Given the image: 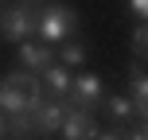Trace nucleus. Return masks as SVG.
<instances>
[{
  "label": "nucleus",
  "mask_w": 148,
  "mask_h": 140,
  "mask_svg": "<svg viewBox=\"0 0 148 140\" xmlns=\"http://www.w3.org/2000/svg\"><path fill=\"white\" fill-rule=\"evenodd\" d=\"M74 27H78V12H74L70 4H62V0H47L43 4V16H39V43H66V39L74 35Z\"/></svg>",
  "instance_id": "3"
},
{
  "label": "nucleus",
  "mask_w": 148,
  "mask_h": 140,
  "mask_svg": "<svg viewBox=\"0 0 148 140\" xmlns=\"http://www.w3.org/2000/svg\"><path fill=\"white\" fill-rule=\"evenodd\" d=\"M125 140H148V125H140V128H136V132H129Z\"/></svg>",
  "instance_id": "16"
},
{
  "label": "nucleus",
  "mask_w": 148,
  "mask_h": 140,
  "mask_svg": "<svg viewBox=\"0 0 148 140\" xmlns=\"http://www.w3.org/2000/svg\"><path fill=\"white\" fill-rule=\"evenodd\" d=\"M105 109H109V117L117 121V125H125V121L136 113L133 109V97H125V94H109V97H105Z\"/></svg>",
  "instance_id": "11"
},
{
  "label": "nucleus",
  "mask_w": 148,
  "mask_h": 140,
  "mask_svg": "<svg viewBox=\"0 0 148 140\" xmlns=\"http://www.w3.org/2000/svg\"><path fill=\"white\" fill-rule=\"evenodd\" d=\"M43 105V82L31 70H16L0 78V109L8 117H31Z\"/></svg>",
  "instance_id": "1"
},
{
  "label": "nucleus",
  "mask_w": 148,
  "mask_h": 140,
  "mask_svg": "<svg viewBox=\"0 0 148 140\" xmlns=\"http://www.w3.org/2000/svg\"><path fill=\"white\" fill-rule=\"evenodd\" d=\"M86 59H90V47L82 43V39H66V43H59V62L62 66H86Z\"/></svg>",
  "instance_id": "10"
},
{
  "label": "nucleus",
  "mask_w": 148,
  "mask_h": 140,
  "mask_svg": "<svg viewBox=\"0 0 148 140\" xmlns=\"http://www.w3.org/2000/svg\"><path fill=\"white\" fill-rule=\"evenodd\" d=\"M0 140H12V117L0 109Z\"/></svg>",
  "instance_id": "13"
},
{
  "label": "nucleus",
  "mask_w": 148,
  "mask_h": 140,
  "mask_svg": "<svg viewBox=\"0 0 148 140\" xmlns=\"http://www.w3.org/2000/svg\"><path fill=\"white\" fill-rule=\"evenodd\" d=\"M70 97H74V105H78V109H86V113H90L94 105H105V86H101V78H97V74L82 70V74H74Z\"/></svg>",
  "instance_id": "4"
},
{
  "label": "nucleus",
  "mask_w": 148,
  "mask_h": 140,
  "mask_svg": "<svg viewBox=\"0 0 148 140\" xmlns=\"http://www.w3.org/2000/svg\"><path fill=\"white\" fill-rule=\"evenodd\" d=\"M0 4H8V0H0Z\"/></svg>",
  "instance_id": "17"
},
{
  "label": "nucleus",
  "mask_w": 148,
  "mask_h": 140,
  "mask_svg": "<svg viewBox=\"0 0 148 140\" xmlns=\"http://www.w3.org/2000/svg\"><path fill=\"white\" fill-rule=\"evenodd\" d=\"M133 51H136V59H148V23H140V27H133Z\"/></svg>",
  "instance_id": "12"
},
{
  "label": "nucleus",
  "mask_w": 148,
  "mask_h": 140,
  "mask_svg": "<svg viewBox=\"0 0 148 140\" xmlns=\"http://www.w3.org/2000/svg\"><path fill=\"white\" fill-rule=\"evenodd\" d=\"M129 97H133V109H136V117H144L148 121V74L144 70H136L129 74Z\"/></svg>",
  "instance_id": "9"
},
{
  "label": "nucleus",
  "mask_w": 148,
  "mask_h": 140,
  "mask_svg": "<svg viewBox=\"0 0 148 140\" xmlns=\"http://www.w3.org/2000/svg\"><path fill=\"white\" fill-rule=\"evenodd\" d=\"M129 8H133V12L140 16L144 23H148V0H129Z\"/></svg>",
  "instance_id": "14"
},
{
  "label": "nucleus",
  "mask_w": 148,
  "mask_h": 140,
  "mask_svg": "<svg viewBox=\"0 0 148 140\" xmlns=\"http://www.w3.org/2000/svg\"><path fill=\"white\" fill-rule=\"evenodd\" d=\"M39 82L47 86V97H55V101H70V86H74V78H70V66H62L59 59H55L51 66L39 74Z\"/></svg>",
  "instance_id": "6"
},
{
  "label": "nucleus",
  "mask_w": 148,
  "mask_h": 140,
  "mask_svg": "<svg viewBox=\"0 0 148 140\" xmlns=\"http://www.w3.org/2000/svg\"><path fill=\"white\" fill-rule=\"evenodd\" d=\"M101 128H97V121L90 117L86 109H66V121H62L59 136L62 140H94Z\"/></svg>",
  "instance_id": "5"
},
{
  "label": "nucleus",
  "mask_w": 148,
  "mask_h": 140,
  "mask_svg": "<svg viewBox=\"0 0 148 140\" xmlns=\"http://www.w3.org/2000/svg\"><path fill=\"white\" fill-rule=\"evenodd\" d=\"M94 140H125V128H105V132H97Z\"/></svg>",
  "instance_id": "15"
},
{
  "label": "nucleus",
  "mask_w": 148,
  "mask_h": 140,
  "mask_svg": "<svg viewBox=\"0 0 148 140\" xmlns=\"http://www.w3.org/2000/svg\"><path fill=\"white\" fill-rule=\"evenodd\" d=\"M16 51H20V66H23V70H31V74H43V70L55 62L51 47L39 43V39H27V43H20Z\"/></svg>",
  "instance_id": "8"
},
{
  "label": "nucleus",
  "mask_w": 148,
  "mask_h": 140,
  "mask_svg": "<svg viewBox=\"0 0 148 140\" xmlns=\"http://www.w3.org/2000/svg\"><path fill=\"white\" fill-rule=\"evenodd\" d=\"M31 117H35V128H39L43 136H55V132L62 128V121H66V101H55V97H47V101L39 105Z\"/></svg>",
  "instance_id": "7"
},
{
  "label": "nucleus",
  "mask_w": 148,
  "mask_h": 140,
  "mask_svg": "<svg viewBox=\"0 0 148 140\" xmlns=\"http://www.w3.org/2000/svg\"><path fill=\"white\" fill-rule=\"evenodd\" d=\"M43 4L47 0H20V4L4 8L0 12V39L4 43H27L39 27V16H43Z\"/></svg>",
  "instance_id": "2"
}]
</instances>
